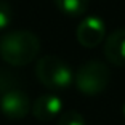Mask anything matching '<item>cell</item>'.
<instances>
[{
  "mask_svg": "<svg viewBox=\"0 0 125 125\" xmlns=\"http://www.w3.org/2000/svg\"><path fill=\"white\" fill-rule=\"evenodd\" d=\"M104 55L115 66H125V27L114 31L104 42Z\"/></svg>",
  "mask_w": 125,
  "mask_h": 125,
  "instance_id": "7",
  "label": "cell"
},
{
  "mask_svg": "<svg viewBox=\"0 0 125 125\" xmlns=\"http://www.w3.org/2000/svg\"><path fill=\"white\" fill-rule=\"evenodd\" d=\"M40 52V39L27 29L8 31L0 37V58L15 67L26 66Z\"/></svg>",
  "mask_w": 125,
  "mask_h": 125,
  "instance_id": "1",
  "label": "cell"
},
{
  "mask_svg": "<svg viewBox=\"0 0 125 125\" xmlns=\"http://www.w3.org/2000/svg\"><path fill=\"white\" fill-rule=\"evenodd\" d=\"M104 35L106 24L96 15L85 16L75 29L77 42L85 48H96L98 45H101V42H104Z\"/></svg>",
  "mask_w": 125,
  "mask_h": 125,
  "instance_id": "5",
  "label": "cell"
},
{
  "mask_svg": "<svg viewBox=\"0 0 125 125\" xmlns=\"http://www.w3.org/2000/svg\"><path fill=\"white\" fill-rule=\"evenodd\" d=\"M109 67L98 59H90L80 64L74 74V83L77 90L87 96H96L103 93L109 85Z\"/></svg>",
  "mask_w": 125,
  "mask_h": 125,
  "instance_id": "3",
  "label": "cell"
},
{
  "mask_svg": "<svg viewBox=\"0 0 125 125\" xmlns=\"http://www.w3.org/2000/svg\"><path fill=\"white\" fill-rule=\"evenodd\" d=\"M58 125H87L85 119L77 111H66L58 119Z\"/></svg>",
  "mask_w": 125,
  "mask_h": 125,
  "instance_id": "10",
  "label": "cell"
},
{
  "mask_svg": "<svg viewBox=\"0 0 125 125\" xmlns=\"http://www.w3.org/2000/svg\"><path fill=\"white\" fill-rule=\"evenodd\" d=\"M62 99L55 93H45L40 95L31 106L32 115L40 122H48L62 114Z\"/></svg>",
  "mask_w": 125,
  "mask_h": 125,
  "instance_id": "6",
  "label": "cell"
},
{
  "mask_svg": "<svg viewBox=\"0 0 125 125\" xmlns=\"http://www.w3.org/2000/svg\"><path fill=\"white\" fill-rule=\"evenodd\" d=\"M13 22V7L8 0H0V31H5Z\"/></svg>",
  "mask_w": 125,
  "mask_h": 125,
  "instance_id": "9",
  "label": "cell"
},
{
  "mask_svg": "<svg viewBox=\"0 0 125 125\" xmlns=\"http://www.w3.org/2000/svg\"><path fill=\"white\" fill-rule=\"evenodd\" d=\"M90 0H55V5L67 18H79L87 11Z\"/></svg>",
  "mask_w": 125,
  "mask_h": 125,
  "instance_id": "8",
  "label": "cell"
},
{
  "mask_svg": "<svg viewBox=\"0 0 125 125\" xmlns=\"http://www.w3.org/2000/svg\"><path fill=\"white\" fill-rule=\"evenodd\" d=\"M35 75L39 82L50 90H64L74 83V72L71 66L55 55L42 56L37 61Z\"/></svg>",
  "mask_w": 125,
  "mask_h": 125,
  "instance_id": "2",
  "label": "cell"
},
{
  "mask_svg": "<svg viewBox=\"0 0 125 125\" xmlns=\"http://www.w3.org/2000/svg\"><path fill=\"white\" fill-rule=\"evenodd\" d=\"M124 117H125V104H124Z\"/></svg>",
  "mask_w": 125,
  "mask_h": 125,
  "instance_id": "12",
  "label": "cell"
},
{
  "mask_svg": "<svg viewBox=\"0 0 125 125\" xmlns=\"http://www.w3.org/2000/svg\"><path fill=\"white\" fill-rule=\"evenodd\" d=\"M15 87H18V80L15 75H11L10 72H5V71H0V95Z\"/></svg>",
  "mask_w": 125,
  "mask_h": 125,
  "instance_id": "11",
  "label": "cell"
},
{
  "mask_svg": "<svg viewBox=\"0 0 125 125\" xmlns=\"http://www.w3.org/2000/svg\"><path fill=\"white\" fill-rule=\"evenodd\" d=\"M31 99L19 87L10 88L0 95V111L10 120H21L31 112Z\"/></svg>",
  "mask_w": 125,
  "mask_h": 125,
  "instance_id": "4",
  "label": "cell"
}]
</instances>
